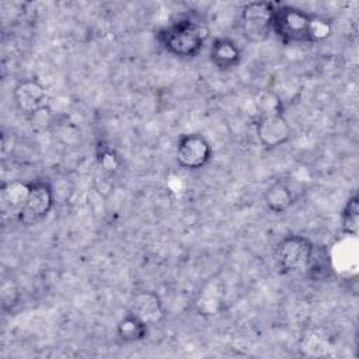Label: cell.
<instances>
[{
  "mask_svg": "<svg viewBox=\"0 0 359 359\" xmlns=\"http://www.w3.org/2000/svg\"><path fill=\"white\" fill-rule=\"evenodd\" d=\"M275 4L269 1H248L241 7L240 27L243 36L251 43L264 42L272 34Z\"/></svg>",
  "mask_w": 359,
  "mask_h": 359,
  "instance_id": "cell-4",
  "label": "cell"
},
{
  "mask_svg": "<svg viewBox=\"0 0 359 359\" xmlns=\"http://www.w3.org/2000/svg\"><path fill=\"white\" fill-rule=\"evenodd\" d=\"M209 57L219 70L229 72L240 65L241 50L233 39L220 36L212 42Z\"/></svg>",
  "mask_w": 359,
  "mask_h": 359,
  "instance_id": "cell-10",
  "label": "cell"
},
{
  "mask_svg": "<svg viewBox=\"0 0 359 359\" xmlns=\"http://www.w3.org/2000/svg\"><path fill=\"white\" fill-rule=\"evenodd\" d=\"M255 135L265 149H275L289 142L292 128L282 112L259 114L255 122Z\"/></svg>",
  "mask_w": 359,
  "mask_h": 359,
  "instance_id": "cell-7",
  "label": "cell"
},
{
  "mask_svg": "<svg viewBox=\"0 0 359 359\" xmlns=\"http://www.w3.org/2000/svg\"><path fill=\"white\" fill-rule=\"evenodd\" d=\"M313 241L302 234H287L276 245L275 262L279 273L287 275L307 269L314 252Z\"/></svg>",
  "mask_w": 359,
  "mask_h": 359,
  "instance_id": "cell-3",
  "label": "cell"
},
{
  "mask_svg": "<svg viewBox=\"0 0 359 359\" xmlns=\"http://www.w3.org/2000/svg\"><path fill=\"white\" fill-rule=\"evenodd\" d=\"M212 146L202 133H182L175 146V157L180 167L199 170L212 160Z\"/></svg>",
  "mask_w": 359,
  "mask_h": 359,
  "instance_id": "cell-5",
  "label": "cell"
},
{
  "mask_svg": "<svg viewBox=\"0 0 359 359\" xmlns=\"http://www.w3.org/2000/svg\"><path fill=\"white\" fill-rule=\"evenodd\" d=\"M17 108L29 118L46 105V91L36 79H24L13 90Z\"/></svg>",
  "mask_w": 359,
  "mask_h": 359,
  "instance_id": "cell-9",
  "label": "cell"
},
{
  "mask_svg": "<svg viewBox=\"0 0 359 359\" xmlns=\"http://www.w3.org/2000/svg\"><path fill=\"white\" fill-rule=\"evenodd\" d=\"M293 191L285 181L272 182L264 192V203L269 212L280 215L293 205Z\"/></svg>",
  "mask_w": 359,
  "mask_h": 359,
  "instance_id": "cell-11",
  "label": "cell"
},
{
  "mask_svg": "<svg viewBox=\"0 0 359 359\" xmlns=\"http://www.w3.org/2000/svg\"><path fill=\"white\" fill-rule=\"evenodd\" d=\"M55 205V191L45 180L29 182V195L18 212V219L24 224H34L49 215Z\"/></svg>",
  "mask_w": 359,
  "mask_h": 359,
  "instance_id": "cell-6",
  "label": "cell"
},
{
  "mask_svg": "<svg viewBox=\"0 0 359 359\" xmlns=\"http://www.w3.org/2000/svg\"><path fill=\"white\" fill-rule=\"evenodd\" d=\"M1 194H3V201L10 208L18 209V212H20L28 199L29 182H22L20 180L10 181L3 185Z\"/></svg>",
  "mask_w": 359,
  "mask_h": 359,
  "instance_id": "cell-14",
  "label": "cell"
},
{
  "mask_svg": "<svg viewBox=\"0 0 359 359\" xmlns=\"http://www.w3.org/2000/svg\"><path fill=\"white\" fill-rule=\"evenodd\" d=\"M20 300V292L14 280H4L1 285V302H3V310L11 309L17 304Z\"/></svg>",
  "mask_w": 359,
  "mask_h": 359,
  "instance_id": "cell-17",
  "label": "cell"
},
{
  "mask_svg": "<svg viewBox=\"0 0 359 359\" xmlns=\"http://www.w3.org/2000/svg\"><path fill=\"white\" fill-rule=\"evenodd\" d=\"M313 14L287 4H275L272 32L283 43H311Z\"/></svg>",
  "mask_w": 359,
  "mask_h": 359,
  "instance_id": "cell-2",
  "label": "cell"
},
{
  "mask_svg": "<svg viewBox=\"0 0 359 359\" xmlns=\"http://www.w3.org/2000/svg\"><path fill=\"white\" fill-rule=\"evenodd\" d=\"M97 160H98L100 167L104 171L109 172V174L115 172L119 168V165H121L118 154L115 153V150L111 146H107V144H100L98 146V149H97Z\"/></svg>",
  "mask_w": 359,
  "mask_h": 359,
  "instance_id": "cell-15",
  "label": "cell"
},
{
  "mask_svg": "<svg viewBox=\"0 0 359 359\" xmlns=\"http://www.w3.org/2000/svg\"><path fill=\"white\" fill-rule=\"evenodd\" d=\"M332 34V25L328 20L314 15L313 22H311V43H318L325 39H328Z\"/></svg>",
  "mask_w": 359,
  "mask_h": 359,
  "instance_id": "cell-16",
  "label": "cell"
},
{
  "mask_svg": "<svg viewBox=\"0 0 359 359\" xmlns=\"http://www.w3.org/2000/svg\"><path fill=\"white\" fill-rule=\"evenodd\" d=\"M128 311L144 321L149 327L160 324L165 317V310L160 296L151 290H140L132 294Z\"/></svg>",
  "mask_w": 359,
  "mask_h": 359,
  "instance_id": "cell-8",
  "label": "cell"
},
{
  "mask_svg": "<svg viewBox=\"0 0 359 359\" xmlns=\"http://www.w3.org/2000/svg\"><path fill=\"white\" fill-rule=\"evenodd\" d=\"M359 229V198L353 194L348 198L341 212V230L349 237H356Z\"/></svg>",
  "mask_w": 359,
  "mask_h": 359,
  "instance_id": "cell-13",
  "label": "cell"
},
{
  "mask_svg": "<svg viewBox=\"0 0 359 359\" xmlns=\"http://www.w3.org/2000/svg\"><path fill=\"white\" fill-rule=\"evenodd\" d=\"M149 328L144 321L128 311L116 324V335L123 342H139L147 337Z\"/></svg>",
  "mask_w": 359,
  "mask_h": 359,
  "instance_id": "cell-12",
  "label": "cell"
},
{
  "mask_svg": "<svg viewBox=\"0 0 359 359\" xmlns=\"http://www.w3.org/2000/svg\"><path fill=\"white\" fill-rule=\"evenodd\" d=\"M209 34L206 24L192 17H181L161 28L157 41L167 53L178 59H192L201 53Z\"/></svg>",
  "mask_w": 359,
  "mask_h": 359,
  "instance_id": "cell-1",
  "label": "cell"
}]
</instances>
